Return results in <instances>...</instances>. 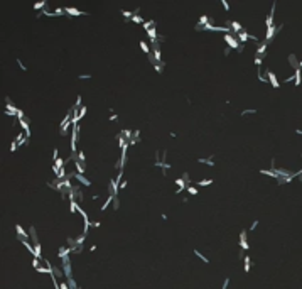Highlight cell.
Segmentation results:
<instances>
[{
    "label": "cell",
    "mask_w": 302,
    "mask_h": 289,
    "mask_svg": "<svg viewBox=\"0 0 302 289\" xmlns=\"http://www.w3.org/2000/svg\"><path fill=\"white\" fill-rule=\"evenodd\" d=\"M78 157V156H76ZM74 168H76V173L78 174H85V164L81 161H78V159H74Z\"/></svg>",
    "instance_id": "18"
},
{
    "label": "cell",
    "mask_w": 302,
    "mask_h": 289,
    "mask_svg": "<svg viewBox=\"0 0 302 289\" xmlns=\"http://www.w3.org/2000/svg\"><path fill=\"white\" fill-rule=\"evenodd\" d=\"M198 162H199V164H204V166H209V168H215V161H213V157H199Z\"/></svg>",
    "instance_id": "15"
},
{
    "label": "cell",
    "mask_w": 302,
    "mask_h": 289,
    "mask_svg": "<svg viewBox=\"0 0 302 289\" xmlns=\"http://www.w3.org/2000/svg\"><path fill=\"white\" fill-rule=\"evenodd\" d=\"M64 12L71 17H80V15H88V12L80 10V9H74V7H64Z\"/></svg>",
    "instance_id": "6"
},
{
    "label": "cell",
    "mask_w": 302,
    "mask_h": 289,
    "mask_svg": "<svg viewBox=\"0 0 302 289\" xmlns=\"http://www.w3.org/2000/svg\"><path fill=\"white\" fill-rule=\"evenodd\" d=\"M265 76H269V81H270V85L275 88H280V81L277 80V74L274 73V71H270V69H265Z\"/></svg>",
    "instance_id": "5"
},
{
    "label": "cell",
    "mask_w": 302,
    "mask_h": 289,
    "mask_svg": "<svg viewBox=\"0 0 302 289\" xmlns=\"http://www.w3.org/2000/svg\"><path fill=\"white\" fill-rule=\"evenodd\" d=\"M252 113H257V108H247V110H243L242 113V117H247V115H252Z\"/></svg>",
    "instance_id": "30"
},
{
    "label": "cell",
    "mask_w": 302,
    "mask_h": 289,
    "mask_svg": "<svg viewBox=\"0 0 302 289\" xmlns=\"http://www.w3.org/2000/svg\"><path fill=\"white\" fill-rule=\"evenodd\" d=\"M132 22H135V24H142V26H144V22H145V20L142 19V15H139V14H135L134 17H132Z\"/></svg>",
    "instance_id": "28"
},
{
    "label": "cell",
    "mask_w": 302,
    "mask_h": 289,
    "mask_svg": "<svg viewBox=\"0 0 302 289\" xmlns=\"http://www.w3.org/2000/svg\"><path fill=\"white\" fill-rule=\"evenodd\" d=\"M113 200H115V196H113V195H110V196H108V198H107V201H105V203H103V205L100 206V211H105V210H107L108 206H110V203H113Z\"/></svg>",
    "instance_id": "21"
},
{
    "label": "cell",
    "mask_w": 302,
    "mask_h": 289,
    "mask_svg": "<svg viewBox=\"0 0 302 289\" xmlns=\"http://www.w3.org/2000/svg\"><path fill=\"white\" fill-rule=\"evenodd\" d=\"M108 191H110V195H113V196H117V198H118V191H120V183L117 181L115 178H112V179H110V189H108Z\"/></svg>",
    "instance_id": "7"
},
{
    "label": "cell",
    "mask_w": 302,
    "mask_h": 289,
    "mask_svg": "<svg viewBox=\"0 0 302 289\" xmlns=\"http://www.w3.org/2000/svg\"><path fill=\"white\" fill-rule=\"evenodd\" d=\"M186 193H188V195H191V196H196L198 193H199V189L196 188V186H193V184H189L188 188H186Z\"/></svg>",
    "instance_id": "25"
},
{
    "label": "cell",
    "mask_w": 302,
    "mask_h": 289,
    "mask_svg": "<svg viewBox=\"0 0 302 289\" xmlns=\"http://www.w3.org/2000/svg\"><path fill=\"white\" fill-rule=\"evenodd\" d=\"M58 159H59V151H58V149H54V151H53V162H56Z\"/></svg>",
    "instance_id": "36"
},
{
    "label": "cell",
    "mask_w": 302,
    "mask_h": 289,
    "mask_svg": "<svg viewBox=\"0 0 302 289\" xmlns=\"http://www.w3.org/2000/svg\"><path fill=\"white\" fill-rule=\"evenodd\" d=\"M71 152H73V154H76V152H80V151H78V147H76V141H78V139H80V123H73V125H71Z\"/></svg>",
    "instance_id": "1"
},
{
    "label": "cell",
    "mask_w": 302,
    "mask_h": 289,
    "mask_svg": "<svg viewBox=\"0 0 302 289\" xmlns=\"http://www.w3.org/2000/svg\"><path fill=\"white\" fill-rule=\"evenodd\" d=\"M294 73H296V83H294V85H296V86H299V85L302 83V69L299 68V69H296Z\"/></svg>",
    "instance_id": "23"
},
{
    "label": "cell",
    "mask_w": 302,
    "mask_h": 289,
    "mask_svg": "<svg viewBox=\"0 0 302 289\" xmlns=\"http://www.w3.org/2000/svg\"><path fill=\"white\" fill-rule=\"evenodd\" d=\"M101 222H91V228H100Z\"/></svg>",
    "instance_id": "43"
},
{
    "label": "cell",
    "mask_w": 302,
    "mask_h": 289,
    "mask_svg": "<svg viewBox=\"0 0 302 289\" xmlns=\"http://www.w3.org/2000/svg\"><path fill=\"white\" fill-rule=\"evenodd\" d=\"M117 118H118V115H117V113H112V115H110V118H108V120H110V122H113V120H117Z\"/></svg>",
    "instance_id": "46"
},
{
    "label": "cell",
    "mask_w": 302,
    "mask_h": 289,
    "mask_svg": "<svg viewBox=\"0 0 302 289\" xmlns=\"http://www.w3.org/2000/svg\"><path fill=\"white\" fill-rule=\"evenodd\" d=\"M221 7L225 9V12H226V14L230 12V4L226 2V0H221Z\"/></svg>",
    "instance_id": "35"
},
{
    "label": "cell",
    "mask_w": 302,
    "mask_h": 289,
    "mask_svg": "<svg viewBox=\"0 0 302 289\" xmlns=\"http://www.w3.org/2000/svg\"><path fill=\"white\" fill-rule=\"evenodd\" d=\"M248 240H247V230L240 232V249L242 250H248Z\"/></svg>",
    "instance_id": "10"
},
{
    "label": "cell",
    "mask_w": 302,
    "mask_h": 289,
    "mask_svg": "<svg viewBox=\"0 0 302 289\" xmlns=\"http://www.w3.org/2000/svg\"><path fill=\"white\" fill-rule=\"evenodd\" d=\"M258 225H260V222H258V220H253V223L250 225V228H248V230H250V232H253V230H255Z\"/></svg>",
    "instance_id": "37"
},
{
    "label": "cell",
    "mask_w": 302,
    "mask_h": 289,
    "mask_svg": "<svg viewBox=\"0 0 302 289\" xmlns=\"http://www.w3.org/2000/svg\"><path fill=\"white\" fill-rule=\"evenodd\" d=\"M194 255H196V257H199V260H203L204 264H209V259H208L206 255H204L203 252H199L198 249H194Z\"/></svg>",
    "instance_id": "22"
},
{
    "label": "cell",
    "mask_w": 302,
    "mask_h": 289,
    "mask_svg": "<svg viewBox=\"0 0 302 289\" xmlns=\"http://www.w3.org/2000/svg\"><path fill=\"white\" fill-rule=\"evenodd\" d=\"M164 66H166V63H157V64H154V69L157 73H162L164 71Z\"/></svg>",
    "instance_id": "31"
},
{
    "label": "cell",
    "mask_w": 302,
    "mask_h": 289,
    "mask_svg": "<svg viewBox=\"0 0 302 289\" xmlns=\"http://www.w3.org/2000/svg\"><path fill=\"white\" fill-rule=\"evenodd\" d=\"M223 41L226 42V46H228L230 49H236V51H238V49H240V46H242V44H240V41H238V37H236V36H233V34H225Z\"/></svg>",
    "instance_id": "2"
},
{
    "label": "cell",
    "mask_w": 302,
    "mask_h": 289,
    "mask_svg": "<svg viewBox=\"0 0 302 289\" xmlns=\"http://www.w3.org/2000/svg\"><path fill=\"white\" fill-rule=\"evenodd\" d=\"M250 269H252V257L243 255V272H250Z\"/></svg>",
    "instance_id": "14"
},
{
    "label": "cell",
    "mask_w": 302,
    "mask_h": 289,
    "mask_svg": "<svg viewBox=\"0 0 302 289\" xmlns=\"http://www.w3.org/2000/svg\"><path fill=\"white\" fill-rule=\"evenodd\" d=\"M78 80H91V74H80Z\"/></svg>",
    "instance_id": "42"
},
{
    "label": "cell",
    "mask_w": 302,
    "mask_h": 289,
    "mask_svg": "<svg viewBox=\"0 0 302 289\" xmlns=\"http://www.w3.org/2000/svg\"><path fill=\"white\" fill-rule=\"evenodd\" d=\"M230 53H231V49L226 46V47H225V51H223V54H225V56H230Z\"/></svg>",
    "instance_id": "47"
},
{
    "label": "cell",
    "mask_w": 302,
    "mask_h": 289,
    "mask_svg": "<svg viewBox=\"0 0 302 289\" xmlns=\"http://www.w3.org/2000/svg\"><path fill=\"white\" fill-rule=\"evenodd\" d=\"M91 200H93V201H96V200H100V195H93V196H91Z\"/></svg>",
    "instance_id": "49"
},
{
    "label": "cell",
    "mask_w": 302,
    "mask_h": 289,
    "mask_svg": "<svg viewBox=\"0 0 302 289\" xmlns=\"http://www.w3.org/2000/svg\"><path fill=\"white\" fill-rule=\"evenodd\" d=\"M267 46H269V44H267V42H265V41H262V42H260V44H258V47H257V53L253 54V56H262V58H267Z\"/></svg>",
    "instance_id": "11"
},
{
    "label": "cell",
    "mask_w": 302,
    "mask_h": 289,
    "mask_svg": "<svg viewBox=\"0 0 302 289\" xmlns=\"http://www.w3.org/2000/svg\"><path fill=\"white\" fill-rule=\"evenodd\" d=\"M301 157H302V152H301Z\"/></svg>",
    "instance_id": "52"
},
{
    "label": "cell",
    "mask_w": 302,
    "mask_h": 289,
    "mask_svg": "<svg viewBox=\"0 0 302 289\" xmlns=\"http://www.w3.org/2000/svg\"><path fill=\"white\" fill-rule=\"evenodd\" d=\"M287 61H289L290 68H294V71L301 68V66H299V61H297V56H296V54H289V56H287Z\"/></svg>",
    "instance_id": "12"
},
{
    "label": "cell",
    "mask_w": 302,
    "mask_h": 289,
    "mask_svg": "<svg viewBox=\"0 0 302 289\" xmlns=\"http://www.w3.org/2000/svg\"><path fill=\"white\" fill-rule=\"evenodd\" d=\"M29 233H31V238H32V245H37L39 243V237H37V232L34 227H29Z\"/></svg>",
    "instance_id": "17"
},
{
    "label": "cell",
    "mask_w": 302,
    "mask_h": 289,
    "mask_svg": "<svg viewBox=\"0 0 302 289\" xmlns=\"http://www.w3.org/2000/svg\"><path fill=\"white\" fill-rule=\"evenodd\" d=\"M69 178H74V179L80 183L81 186H85V188H90V186H91V181L88 179L86 176H85V174H78L76 171H74V173H69Z\"/></svg>",
    "instance_id": "3"
},
{
    "label": "cell",
    "mask_w": 302,
    "mask_h": 289,
    "mask_svg": "<svg viewBox=\"0 0 302 289\" xmlns=\"http://www.w3.org/2000/svg\"><path fill=\"white\" fill-rule=\"evenodd\" d=\"M296 134H297V135H302V128H296Z\"/></svg>",
    "instance_id": "50"
},
{
    "label": "cell",
    "mask_w": 302,
    "mask_h": 289,
    "mask_svg": "<svg viewBox=\"0 0 302 289\" xmlns=\"http://www.w3.org/2000/svg\"><path fill=\"white\" fill-rule=\"evenodd\" d=\"M17 64H19V68L22 69V71H27V66L22 63V59H19V58H17Z\"/></svg>",
    "instance_id": "38"
},
{
    "label": "cell",
    "mask_w": 302,
    "mask_h": 289,
    "mask_svg": "<svg viewBox=\"0 0 302 289\" xmlns=\"http://www.w3.org/2000/svg\"><path fill=\"white\" fill-rule=\"evenodd\" d=\"M128 186V181L127 179H123V181H122V184H120V189H125Z\"/></svg>",
    "instance_id": "45"
},
{
    "label": "cell",
    "mask_w": 302,
    "mask_h": 289,
    "mask_svg": "<svg viewBox=\"0 0 302 289\" xmlns=\"http://www.w3.org/2000/svg\"><path fill=\"white\" fill-rule=\"evenodd\" d=\"M53 270H54V276H56V277H61V279H63V277H66L61 267H56V265H54V267H53ZM63 281H64V279H63Z\"/></svg>",
    "instance_id": "26"
},
{
    "label": "cell",
    "mask_w": 302,
    "mask_h": 289,
    "mask_svg": "<svg viewBox=\"0 0 302 289\" xmlns=\"http://www.w3.org/2000/svg\"><path fill=\"white\" fill-rule=\"evenodd\" d=\"M68 284H69V289H81L78 284H76V281H74V277H69V279H66Z\"/></svg>",
    "instance_id": "27"
},
{
    "label": "cell",
    "mask_w": 302,
    "mask_h": 289,
    "mask_svg": "<svg viewBox=\"0 0 302 289\" xmlns=\"http://www.w3.org/2000/svg\"><path fill=\"white\" fill-rule=\"evenodd\" d=\"M144 29L145 31H149V29H152V27H155V20H147V22H144Z\"/></svg>",
    "instance_id": "29"
},
{
    "label": "cell",
    "mask_w": 302,
    "mask_h": 289,
    "mask_svg": "<svg viewBox=\"0 0 302 289\" xmlns=\"http://www.w3.org/2000/svg\"><path fill=\"white\" fill-rule=\"evenodd\" d=\"M118 208H120V200L115 196V200H113V210H118Z\"/></svg>",
    "instance_id": "40"
},
{
    "label": "cell",
    "mask_w": 302,
    "mask_h": 289,
    "mask_svg": "<svg viewBox=\"0 0 302 289\" xmlns=\"http://www.w3.org/2000/svg\"><path fill=\"white\" fill-rule=\"evenodd\" d=\"M248 34L250 32H247V31H242V32L240 34H236V37H238V41H240V42H242L243 46H245V44H247V42H248Z\"/></svg>",
    "instance_id": "16"
},
{
    "label": "cell",
    "mask_w": 302,
    "mask_h": 289,
    "mask_svg": "<svg viewBox=\"0 0 302 289\" xmlns=\"http://www.w3.org/2000/svg\"><path fill=\"white\" fill-rule=\"evenodd\" d=\"M76 159H78V161H81L83 164H85V161H86V156H85V151H80V152H78V157H76Z\"/></svg>",
    "instance_id": "34"
},
{
    "label": "cell",
    "mask_w": 302,
    "mask_h": 289,
    "mask_svg": "<svg viewBox=\"0 0 302 289\" xmlns=\"http://www.w3.org/2000/svg\"><path fill=\"white\" fill-rule=\"evenodd\" d=\"M139 44H140V49H142L145 54H147V56H150V54H152V49H150V46L147 44V41H140Z\"/></svg>",
    "instance_id": "19"
},
{
    "label": "cell",
    "mask_w": 302,
    "mask_h": 289,
    "mask_svg": "<svg viewBox=\"0 0 302 289\" xmlns=\"http://www.w3.org/2000/svg\"><path fill=\"white\" fill-rule=\"evenodd\" d=\"M299 66H301V69H302V58H301V61H299Z\"/></svg>",
    "instance_id": "51"
},
{
    "label": "cell",
    "mask_w": 302,
    "mask_h": 289,
    "mask_svg": "<svg viewBox=\"0 0 302 289\" xmlns=\"http://www.w3.org/2000/svg\"><path fill=\"white\" fill-rule=\"evenodd\" d=\"M174 183H176V186H177V189L174 191L176 195H181L182 191H186V188H188V184H186V181L182 179V176H181V178H177V179H176Z\"/></svg>",
    "instance_id": "8"
},
{
    "label": "cell",
    "mask_w": 302,
    "mask_h": 289,
    "mask_svg": "<svg viewBox=\"0 0 302 289\" xmlns=\"http://www.w3.org/2000/svg\"><path fill=\"white\" fill-rule=\"evenodd\" d=\"M59 286H61V289H69V284H68V281L64 279V281H61L59 283Z\"/></svg>",
    "instance_id": "41"
},
{
    "label": "cell",
    "mask_w": 302,
    "mask_h": 289,
    "mask_svg": "<svg viewBox=\"0 0 302 289\" xmlns=\"http://www.w3.org/2000/svg\"><path fill=\"white\" fill-rule=\"evenodd\" d=\"M5 103H7V105H5V112H4L5 115H10V117H14V115H17V113H19V110H20V108H17V107H15V105L12 103V100H10L9 96L5 98Z\"/></svg>",
    "instance_id": "4"
},
{
    "label": "cell",
    "mask_w": 302,
    "mask_h": 289,
    "mask_svg": "<svg viewBox=\"0 0 302 289\" xmlns=\"http://www.w3.org/2000/svg\"><path fill=\"white\" fill-rule=\"evenodd\" d=\"M17 147H19V144L15 141H12V144H10V152H15L17 151Z\"/></svg>",
    "instance_id": "39"
},
{
    "label": "cell",
    "mask_w": 302,
    "mask_h": 289,
    "mask_svg": "<svg viewBox=\"0 0 302 289\" xmlns=\"http://www.w3.org/2000/svg\"><path fill=\"white\" fill-rule=\"evenodd\" d=\"M228 286H230V277H226V279H225V283H223L221 289H228Z\"/></svg>",
    "instance_id": "44"
},
{
    "label": "cell",
    "mask_w": 302,
    "mask_h": 289,
    "mask_svg": "<svg viewBox=\"0 0 302 289\" xmlns=\"http://www.w3.org/2000/svg\"><path fill=\"white\" fill-rule=\"evenodd\" d=\"M15 232H17V237H19V238H24V240H29V238H31V233H29L27 230L22 228V225H19V223L15 225Z\"/></svg>",
    "instance_id": "9"
},
{
    "label": "cell",
    "mask_w": 302,
    "mask_h": 289,
    "mask_svg": "<svg viewBox=\"0 0 302 289\" xmlns=\"http://www.w3.org/2000/svg\"><path fill=\"white\" fill-rule=\"evenodd\" d=\"M230 27H231V31H233V34H235V36H236V34H240L242 31H245V29H243V26L238 22V20H231V26H230Z\"/></svg>",
    "instance_id": "13"
},
{
    "label": "cell",
    "mask_w": 302,
    "mask_h": 289,
    "mask_svg": "<svg viewBox=\"0 0 302 289\" xmlns=\"http://www.w3.org/2000/svg\"><path fill=\"white\" fill-rule=\"evenodd\" d=\"M211 183H213V179H211V178H208V179H198V181H196V184H198V186H201V188H204V186H209Z\"/></svg>",
    "instance_id": "24"
},
{
    "label": "cell",
    "mask_w": 302,
    "mask_h": 289,
    "mask_svg": "<svg viewBox=\"0 0 302 289\" xmlns=\"http://www.w3.org/2000/svg\"><path fill=\"white\" fill-rule=\"evenodd\" d=\"M297 178H299V181H302V169L297 171Z\"/></svg>",
    "instance_id": "48"
},
{
    "label": "cell",
    "mask_w": 302,
    "mask_h": 289,
    "mask_svg": "<svg viewBox=\"0 0 302 289\" xmlns=\"http://www.w3.org/2000/svg\"><path fill=\"white\" fill-rule=\"evenodd\" d=\"M64 9H63V7H58V9H56V10H54V17H59V15H64Z\"/></svg>",
    "instance_id": "33"
},
{
    "label": "cell",
    "mask_w": 302,
    "mask_h": 289,
    "mask_svg": "<svg viewBox=\"0 0 302 289\" xmlns=\"http://www.w3.org/2000/svg\"><path fill=\"white\" fill-rule=\"evenodd\" d=\"M86 112H88V107H85V105H83V108H81V110H80V113H78V122H80L81 118H83V117L86 115Z\"/></svg>",
    "instance_id": "32"
},
{
    "label": "cell",
    "mask_w": 302,
    "mask_h": 289,
    "mask_svg": "<svg viewBox=\"0 0 302 289\" xmlns=\"http://www.w3.org/2000/svg\"><path fill=\"white\" fill-rule=\"evenodd\" d=\"M260 174L263 176H269V178H274V179H279V176L272 171V169H260Z\"/></svg>",
    "instance_id": "20"
}]
</instances>
